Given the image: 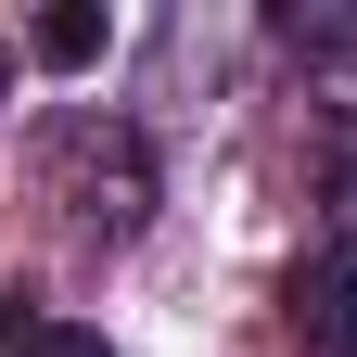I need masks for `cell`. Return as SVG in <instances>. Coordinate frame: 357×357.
<instances>
[{
    "instance_id": "3957f363",
    "label": "cell",
    "mask_w": 357,
    "mask_h": 357,
    "mask_svg": "<svg viewBox=\"0 0 357 357\" xmlns=\"http://www.w3.org/2000/svg\"><path fill=\"white\" fill-rule=\"evenodd\" d=\"M281 38L319 64V89L357 115V13H344V0H294V13H281Z\"/></svg>"
},
{
    "instance_id": "5b68a950",
    "label": "cell",
    "mask_w": 357,
    "mask_h": 357,
    "mask_svg": "<svg viewBox=\"0 0 357 357\" xmlns=\"http://www.w3.org/2000/svg\"><path fill=\"white\" fill-rule=\"evenodd\" d=\"M13 357H115V344L77 332V319H52V306H13Z\"/></svg>"
},
{
    "instance_id": "7a4b0ae2",
    "label": "cell",
    "mask_w": 357,
    "mask_h": 357,
    "mask_svg": "<svg viewBox=\"0 0 357 357\" xmlns=\"http://www.w3.org/2000/svg\"><path fill=\"white\" fill-rule=\"evenodd\" d=\"M294 344H306V357H357V268H344V255L294 268Z\"/></svg>"
},
{
    "instance_id": "6da1fadb",
    "label": "cell",
    "mask_w": 357,
    "mask_h": 357,
    "mask_svg": "<svg viewBox=\"0 0 357 357\" xmlns=\"http://www.w3.org/2000/svg\"><path fill=\"white\" fill-rule=\"evenodd\" d=\"M52 178H64V204H77V230H141V204H153V178H141V141H128V128H64L52 141Z\"/></svg>"
},
{
    "instance_id": "277c9868",
    "label": "cell",
    "mask_w": 357,
    "mask_h": 357,
    "mask_svg": "<svg viewBox=\"0 0 357 357\" xmlns=\"http://www.w3.org/2000/svg\"><path fill=\"white\" fill-rule=\"evenodd\" d=\"M26 52L77 77V64H102V52H115V13H102V0H52V13L26 26Z\"/></svg>"
}]
</instances>
